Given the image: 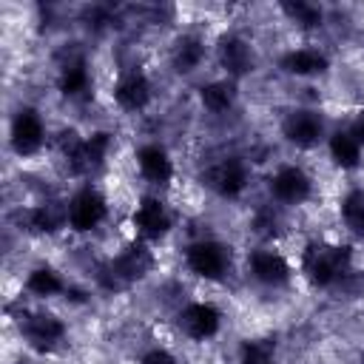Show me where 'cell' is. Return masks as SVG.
<instances>
[{"label":"cell","instance_id":"cell-10","mask_svg":"<svg viewBox=\"0 0 364 364\" xmlns=\"http://www.w3.org/2000/svg\"><path fill=\"white\" fill-rule=\"evenodd\" d=\"M179 327L191 336V338H210L216 330H219V313L216 307L210 304H188L182 313H179Z\"/></svg>","mask_w":364,"mask_h":364},{"label":"cell","instance_id":"cell-27","mask_svg":"<svg viewBox=\"0 0 364 364\" xmlns=\"http://www.w3.org/2000/svg\"><path fill=\"white\" fill-rule=\"evenodd\" d=\"M142 364H176V358L165 350H151V353L142 355Z\"/></svg>","mask_w":364,"mask_h":364},{"label":"cell","instance_id":"cell-25","mask_svg":"<svg viewBox=\"0 0 364 364\" xmlns=\"http://www.w3.org/2000/svg\"><path fill=\"white\" fill-rule=\"evenodd\" d=\"M242 364H273V341H247L242 347Z\"/></svg>","mask_w":364,"mask_h":364},{"label":"cell","instance_id":"cell-16","mask_svg":"<svg viewBox=\"0 0 364 364\" xmlns=\"http://www.w3.org/2000/svg\"><path fill=\"white\" fill-rule=\"evenodd\" d=\"M136 162H139V171H142L151 182H168L171 173H173V165H171L168 154H165L159 145H145V148H139Z\"/></svg>","mask_w":364,"mask_h":364},{"label":"cell","instance_id":"cell-12","mask_svg":"<svg viewBox=\"0 0 364 364\" xmlns=\"http://www.w3.org/2000/svg\"><path fill=\"white\" fill-rule=\"evenodd\" d=\"M250 270H253V276H256L259 282H264V284H284V282L290 279L287 262H284L279 253H273V250H256V253L250 256Z\"/></svg>","mask_w":364,"mask_h":364},{"label":"cell","instance_id":"cell-23","mask_svg":"<svg viewBox=\"0 0 364 364\" xmlns=\"http://www.w3.org/2000/svg\"><path fill=\"white\" fill-rule=\"evenodd\" d=\"M26 287H28L31 293H37V296H54V293L63 290V282H60V276H57L54 270H48V267H37V270L28 276Z\"/></svg>","mask_w":364,"mask_h":364},{"label":"cell","instance_id":"cell-20","mask_svg":"<svg viewBox=\"0 0 364 364\" xmlns=\"http://www.w3.org/2000/svg\"><path fill=\"white\" fill-rule=\"evenodd\" d=\"M202 54H205V48H202V43L196 37H182L176 43V48H173V65H176V71L179 74L182 71H193L199 65Z\"/></svg>","mask_w":364,"mask_h":364},{"label":"cell","instance_id":"cell-6","mask_svg":"<svg viewBox=\"0 0 364 364\" xmlns=\"http://www.w3.org/2000/svg\"><path fill=\"white\" fill-rule=\"evenodd\" d=\"M270 191H273L276 199L299 205V202H304L310 196V176L301 168H296V165L279 168L276 176L270 179Z\"/></svg>","mask_w":364,"mask_h":364},{"label":"cell","instance_id":"cell-11","mask_svg":"<svg viewBox=\"0 0 364 364\" xmlns=\"http://www.w3.org/2000/svg\"><path fill=\"white\" fill-rule=\"evenodd\" d=\"M134 225H136V230H139L142 236H148V239H159L162 233H168V228H171V216H168V210L162 208L159 199L145 196V199L139 202V208L134 210Z\"/></svg>","mask_w":364,"mask_h":364},{"label":"cell","instance_id":"cell-22","mask_svg":"<svg viewBox=\"0 0 364 364\" xmlns=\"http://www.w3.org/2000/svg\"><path fill=\"white\" fill-rule=\"evenodd\" d=\"M341 216H344L347 228H350L355 236L364 239V193H361V191H353V193L344 199Z\"/></svg>","mask_w":364,"mask_h":364},{"label":"cell","instance_id":"cell-8","mask_svg":"<svg viewBox=\"0 0 364 364\" xmlns=\"http://www.w3.org/2000/svg\"><path fill=\"white\" fill-rule=\"evenodd\" d=\"M23 333H26V338H28L31 347H37V350H51V347L63 338L65 327H63V321H60L57 316H51V313H34V316H28V318L23 321Z\"/></svg>","mask_w":364,"mask_h":364},{"label":"cell","instance_id":"cell-3","mask_svg":"<svg viewBox=\"0 0 364 364\" xmlns=\"http://www.w3.org/2000/svg\"><path fill=\"white\" fill-rule=\"evenodd\" d=\"M43 119L34 108H20L14 122H11V148L20 154V156H31L40 151L43 145Z\"/></svg>","mask_w":364,"mask_h":364},{"label":"cell","instance_id":"cell-26","mask_svg":"<svg viewBox=\"0 0 364 364\" xmlns=\"http://www.w3.org/2000/svg\"><path fill=\"white\" fill-rule=\"evenodd\" d=\"M276 213L270 210V208H264V210H259L256 213V230L262 233V236H267V233H276Z\"/></svg>","mask_w":364,"mask_h":364},{"label":"cell","instance_id":"cell-5","mask_svg":"<svg viewBox=\"0 0 364 364\" xmlns=\"http://www.w3.org/2000/svg\"><path fill=\"white\" fill-rule=\"evenodd\" d=\"M102 219H105V199L97 191L85 188V191H80L71 199V205H68V222H71L74 230H91Z\"/></svg>","mask_w":364,"mask_h":364},{"label":"cell","instance_id":"cell-15","mask_svg":"<svg viewBox=\"0 0 364 364\" xmlns=\"http://www.w3.org/2000/svg\"><path fill=\"white\" fill-rule=\"evenodd\" d=\"M105 151H108V134H94L91 139H82V145L77 148V154L68 162H71L74 171L88 173V171H94V168L102 165Z\"/></svg>","mask_w":364,"mask_h":364},{"label":"cell","instance_id":"cell-4","mask_svg":"<svg viewBox=\"0 0 364 364\" xmlns=\"http://www.w3.org/2000/svg\"><path fill=\"white\" fill-rule=\"evenodd\" d=\"M202 179H205L208 188H213L216 193H222V196H236V193H242L245 185H247V168H245L242 159L230 156V159H222V162H216L213 168H208Z\"/></svg>","mask_w":364,"mask_h":364},{"label":"cell","instance_id":"cell-13","mask_svg":"<svg viewBox=\"0 0 364 364\" xmlns=\"http://www.w3.org/2000/svg\"><path fill=\"white\" fill-rule=\"evenodd\" d=\"M219 60L233 77L247 74L253 68V51L242 37H225L219 43Z\"/></svg>","mask_w":364,"mask_h":364},{"label":"cell","instance_id":"cell-9","mask_svg":"<svg viewBox=\"0 0 364 364\" xmlns=\"http://www.w3.org/2000/svg\"><path fill=\"white\" fill-rule=\"evenodd\" d=\"M151 264H154L151 253H148L142 245H131V247H125V250L111 262V273H114L117 282L128 284V282L142 279V276L151 270Z\"/></svg>","mask_w":364,"mask_h":364},{"label":"cell","instance_id":"cell-24","mask_svg":"<svg viewBox=\"0 0 364 364\" xmlns=\"http://www.w3.org/2000/svg\"><path fill=\"white\" fill-rule=\"evenodd\" d=\"M282 11L287 14V17H293L296 23H301V26H307V28H313V26H318L321 23V11L316 9V6H310V3H304V0H296V3H282Z\"/></svg>","mask_w":364,"mask_h":364},{"label":"cell","instance_id":"cell-17","mask_svg":"<svg viewBox=\"0 0 364 364\" xmlns=\"http://www.w3.org/2000/svg\"><path fill=\"white\" fill-rule=\"evenodd\" d=\"M282 68L287 74H299V77L321 74V71H327V57L313 48H299V51H290L282 57Z\"/></svg>","mask_w":364,"mask_h":364},{"label":"cell","instance_id":"cell-21","mask_svg":"<svg viewBox=\"0 0 364 364\" xmlns=\"http://www.w3.org/2000/svg\"><path fill=\"white\" fill-rule=\"evenodd\" d=\"M199 97H202V105H205V108H210V111H225V108H230V102H233V85H230V82H208V85H202Z\"/></svg>","mask_w":364,"mask_h":364},{"label":"cell","instance_id":"cell-18","mask_svg":"<svg viewBox=\"0 0 364 364\" xmlns=\"http://www.w3.org/2000/svg\"><path fill=\"white\" fill-rule=\"evenodd\" d=\"M330 154L341 168H355L361 159V145L353 139V134L347 131H336L330 136Z\"/></svg>","mask_w":364,"mask_h":364},{"label":"cell","instance_id":"cell-1","mask_svg":"<svg viewBox=\"0 0 364 364\" xmlns=\"http://www.w3.org/2000/svg\"><path fill=\"white\" fill-rule=\"evenodd\" d=\"M350 267V247L338 245H310L304 250V273L313 284H333Z\"/></svg>","mask_w":364,"mask_h":364},{"label":"cell","instance_id":"cell-28","mask_svg":"<svg viewBox=\"0 0 364 364\" xmlns=\"http://www.w3.org/2000/svg\"><path fill=\"white\" fill-rule=\"evenodd\" d=\"M350 134H353V139H355L358 145L364 142V111L355 117V122H353V131H350Z\"/></svg>","mask_w":364,"mask_h":364},{"label":"cell","instance_id":"cell-2","mask_svg":"<svg viewBox=\"0 0 364 364\" xmlns=\"http://www.w3.org/2000/svg\"><path fill=\"white\" fill-rule=\"evenodd\" d=\"M230 264V247L219 242H196L188 247V267L196 276L205 279H219Z\"/></svg>","mask_w":364,"mask_h":364},{"label":"cell","instance_id":"cell-14","mask_svg":"<svg viewBox=\"0 0 364 364\" xmlns=\"http://www.w3.org/2000/svg\"><path fill=\"white\" fill-rule=\"evenodd\" d=\"M114 97H117V102H119L125 111H139V108H145L148 100H151V85H148V80H145L142 74H128V77L117 85Z\"/></svg>","mask_w":364,"mask_h":364},{"label":"cell","instance_id":"cell-7","mask_svg":"<svg viewBox=\"0 0 364 364\" xmlns=\"http://www.w3.org/2000/svg\"><path fill=\"white\" fill-rule=\"evenodd\" d=\"M284 136L293 142V145H299V148H310V145H316L318 142V136H321V131H324V125H321V119H318V114H313V111H290L287 117H284Z\"/></svg>","mask_w":364,"mask_h":364},{"label":"cell","instance_id":"cell-19","mask_svg":"<svg viewBox=\"0 0 364 364\" xmlns=\"http://www.w3.org/2000/svg\"><path fill=\"white\" fill-rule=\"evenodd\" d=\"M60 91L65 97H80L88 91V68H85V60H74L63 68V77H60Z\"/></svg>","mask_w":364,"mask_h":364}]
</instances>
